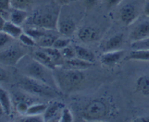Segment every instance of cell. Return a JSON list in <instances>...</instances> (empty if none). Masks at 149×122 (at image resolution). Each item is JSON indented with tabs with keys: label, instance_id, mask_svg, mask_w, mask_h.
I'll use <instances>...</instances> for the list:
<instances>
[{
	"label": "cell",
	"instance_id": "20",
	"mask_svg": "<svg viewBox=\"0 0 149 122\" xmlns=\"http://www.w3.org/2000/svg\"><path fill=\"white\" fill-rule=\"evenodd\" d=\"M137 90L142 95L148 96L149 95V76L142 75L139 77L136 81Z\"/></svg>",
	"mask_w": 149,
	"mask_h": 122
},
{
	"label": "cell",
	"instance_id": "35",
	"mask_svg": "<svg viewBox=\"0 0 149 122\" xmlns=\"http://www.w3.org/2000/svg\"><path fill=\"white\" fill-rule=\"evenodd\" d=\"M122 1H123V0H106V3H107L108 6L109 7H115V6L119 5Z\"/></svg>",
	"mask_w": 149,
	"mask_h": 122
},
{
	"label": "cell",
	"instance_id": "34",
	"mask_svg": "<svg viewBox=\"0 0 149 122\" xmlns=\"http://www.w3.org/2000/svg\"><path fill=\"white\" fill-rule=\"evenodd\" d=\"M98 0H84V4L88 8H91L97 4Z\"/></svg>",
	"mask_w": 149,
	"mask_h": 122
},
{
	"label": "cell",
	"instance_id": "2",
	"mask_svg": "<svg viewBox=\"0 0 149 122\" xmlns=\"http://www.w3.org/2000/svg\"><path fill=\"white\" fill-rule=\"evenodd\" d=\"M22 72L23 75L41 81L58 90V87L54 77L53 70L39 63L33 58L25 65Z\"/></svg>",
	"mask_w": 149,
	"mask_h": 122
},
{
	"label": "cell",
	"instance_id": "33",
	"mask_svg": "<svg viewBox=\"0 0 149 122\" xmlns=\"http://www.w3.org/2000/svg\"><path fill=\"white\" fill-rule=\"evenodd\" d=\"M1 12H8L11 7V0H0Z\"/></svg>",
	"mask_w": 149,
	"mask_h": 122
},
{
	"label": "cell",
	"instance_id": "9",
	"mask_svg": "<svg viewBox=\"0 0 149 122\" xmlns=\"http://www.w3.org/2000/svg\"><path fill=\"white\" fill-rule=\"evenodd\" d=\"M125 53H126V51L124 50L105 52L100 56V62L105 66H113L125 56Z\"/></svg>",
	"mask_w": 149,
	"mask_h": 122
},
{
	"label": "cell",
	"instance_id": "7",
	"mask_svg": "<svg viewBox=\"0 0 149 122\" xmlns=\"http://www.w3.org/2000/svg\"><path fill=\"white\" fill-rule=\"evenodd\" d=\"M139 15V10L133 3H126L119 10V18L126 25H130L135 23Z\"/></svg>",
	"mask_w": 149,
	"mask_h": 122
},
{
	"label": "cell",
	"instance_id": "11",
	"mask_svg": "<svg viewBox=\"0 0 149 122\" xmlns=\"http://www.w3.org/2000/svg\"><path fill=\"white\" fill-rule=\"evenodd\" d=\"M149 37V22H144L138 25L130 35V39L132 41H137Z\"/></svg>",
	"mask_w": 149,
	"mask_h": 122
},
{
	"label": "cell",
	"instance_id": "21",
	"mask_svg": "<svg viewBox=\"0 0 149 122\" xmlns=\"http://www.w3.org/2000/svg\"><path fill=\"white\" fill-rule=\"evenodd\" d=\"M125 60H136L149 62V50H132L125 57Z\"/></svg>",
	"mask_w": 149,
	"mask_h": 122
},
{
	"label": "cell",
	"instance_id": "1",
	"mask_svg": "<svg viewBox=\"0 0 149 122\" xmlns=\"http://www.w3.org/2000/svg\"><path fill=\"white\" fill-rule=\"evenodd\" d=\"M53 69V74L58 88L65 92H70L79 86L84 80V73L81 70L65 68Z\"/></svg>",
	"mask_w": 149,
	"mask_h": 122
},
{
	"label": "cell",
	"instance_id": "8",
	"mask_svg": "<svg viewBox=\"0 0 149 122\" xmlns=\"http://www.w3.org/2000/svg\"><path fill=\"white\" fill-rule=\"evenodd\" d=\"M64 107L63 104L58 101H53L50 104H48L47 108L43 114L45 121H59Z\"/></svg>",
	"mask_w": 149,
	"mask_h": 122
},
{
	"label": "cell",
	"instance_id": "13",
	"mask_svg": "<svg viewBox=\"0 0 149 122\" xmlns=\"http://www.w3.org/2000/svg\"><path fill=\"white\" fill-rule=\"evenodd\" d=\"M124 42L123 36L121 35H116L108 39L102 46V51L103 53L109 51L119 50L121 46Z\"/></svg>",
	"mask_w": 149,
	"mask_h": 122
},
{
	"label": "cell",
	"instance_id": "27",
	"mask_svg": "<svg viewBox=\"0 0 149 122\" xmlns=\"http://www.w3.org/2000/svg\"><path fill=\"white\" fill-rule=\"evenodd\" d=\"M61 53L62 56H63L64 59H73V58L77 57L76 56V51L74 48H72L69 46H66L64 49H61Z\"/></svg>",
	"mask_w": 149,
	"mask_h": 122
},
{
	"label": "cell",
	"instance_id": "6",
	"mask_svg": "<svg viewBox=\"0 0 149 122\" xmlns=\"http://www.w3.org/2000/svg\"><path fill=\"white\" fill-rule=\"evenodd\" d=\"M27 54V51L20 46H12L0 53V62L7 66H14Z\"/></svg>",
	"mask_w": 149,
	"mask_h": 122
},
{
	"label": "cell",
	"instance_id": "14",
	"mask_svg": "<svg viewBox=\"0 0 149 122\" xmlns=\"http://www.w3.org/2000/svg\"><path fill=\"white\" fill-rule=\"evenodd\" d=\"M93 63L82 60L79 58H73L70 59H65L64 62V67L71 69H77V70H85L91 67Z\"/></svg>",
	"mask_w": 149,
	"mask_h": 122
},
{
	"label": "cell",
	"instance_id": "38",
	"mask_svg": "<svg viewBox=\"0 0 149 122\" xmlns=\"http://www.w3.org/2000/svg\"><path fill=\"white\" fill-rule=\"evenodd\" d=\"M144 14L147 17H149V1H147L143 7Z\"/></svg>",
	"mask_w": 149,
	"mask_h": 122
},
{
	"label": "cell",
	"instance_id": "15",
	"mask_svg": "<svg viewBox=\"0 0 149 122\" xmlns=\"http://www.w3.org/2000/svg\"><path fill=\"white\" fill-rule=\"evenodd\" d=\"M33 58L39 62V63L42 64L47 67L49 68L50 69H56L57 66L52 61V58L48 55V53L45 51L44 49L39 51H36L33 53Z\"/></svg>",
	"mask_w": 149,
	"mask_h": 122
},
{
	"label": "cell",
	"instance_id": "26",
	"mask_svg": "<svg viewBox=\"0 0 149 122\" xmlns=\"http://www.w3.org/2000/svg\"><path fill=\"white\" fill-rule=\"evenodd\" d=\"M33 1V0H11V7L26 10Z\"/></svg>",
	"mask_w": 149,
	"mask_h": 122
},
{
	"label": "cell",
	"instance_id": "10",
	"mask_svg": "<svg viewBox=\"0 0 149 122\" xmlns=\"http://www.w3.org/2000/svg\"><path fill=\"white\" fill-rule=\"evenodd\" d=\"M76 29H77V25L75 22L72 19L67 18V17L61 18L60 14L57 30L61 34L66 36H71L76 31Z\"/></svg>",
	"mask_w": 149,
	"mask_h": 122
},
{
	"label": "cell",
	"instance_id": "12",
	"mask_svg": "<svg viewBox=\"0 0 149 122\" xmlns=\"http://www.w3.org/2000/svg\"><path fill=\"white\" fill-rule=\"evenodd\" d=\"M78 38L82 42L90 43L97 40L98 38V32L93 27L84 26L79 30Z\"/></svg>",
	"mask_w": 149,
	"mask_h": 122
},
{
	"label": "cell",
	"instance_id": "3",
	"mask_svg": "<svg viewBox=\"0 0 149 122\" xmlns=\"http://www.w3.org/2000/svg\"><path fill=\"white\" fill-rule=\"evenodd\" d=\"M18 85L20 88L26 92L42 98H52L59 95L57 90L41 81L36 80L26 75H23V77L19 80Z\"/></svg>",
	"mask_w": 149,
	"mask_h": 122
},
{
	"label": "cell",
	"instance_id": "16",
	"mask_svg": "<svg viewBox=\"0 0 149 122\" xmlns=\"http://www.w3.org/2000/svg\"><path fill=\"white\" fill-rule=\"evenodd\" d=\"M27 18L28 13L26 10L12 7L9 15V19L12 23H15L17 25L21 26Z\"/></svg>",
	"mask_w": 149,
	"mask_h": 122
},
{
	"label": "cell",
	"instance_id": "37",
	"mask_svg": "<svg viewBox=\"0 0 149 122\" xmlns=\"http://www.w3.org/2000/svg\"><path fill=\"white\" fill-rule=\"evenodd\" d=\"M7 79V75L6 72H4L2 68L0 69V80L4 81Z\"/></svg>",
	"mask_w": 149,
	"mask_h": 122
},
{
	"label": "cell",
	"instance_id": "18",
	"mask_svg": "<svg viewBox=\"0 0 149 122\" xmlns=\"http://www.w3.org/2000/svg\"><path fill=\"white\" fill-rule=\"evenodd\" d=\"M0 30L1 31L7 33L14 38H18L19 36L23 33V30H22L20 26L12 23L10 20H6L3 26L0 27Z\"/></svg>",
	"mask_w": 149,
	"mask_h": 122
},
{
	"label": "cell",
	"instance_id": "4",
	"mask_svg": "<svg viewBox=\"0 0 149 122\" xmlns=\"http://www.w3.org/2000/svg\"><path fill=\"white\" fill-rule=\"evenodd\" d=\"M61 12L55 8L42 9L33 14L31 22L33 26L45 30H57Z\"/></svg>",
	"mask_w": 149,
	"mask_h": 122
},
{
	"label": "cell",
	"instance_id": "24",
	"mask_svg": "<svg viewBox=\"0 0 149 122\" xmlns=\"http://www.w3.org/2000/svg\"><path fill=\"white\" fill-rule=\"evenodd\" d=\"M132 50H149V37L137 41H132L130 44Z\"/></svg>",
	"mask_w": 149,
	"mask_h": 122
},
{
	"label": "cell",
	"instance_id": "32",
	"mask_svg": "<svg viewBox=\"0 0 149 122\" xmlns=\"http://www.w3.org/2000/svg\"><path fill=\"white\" fill-rule=\"evenodd\" d=\"M21 121H33V122H39L45 121L44 120L43 115H37V116H28L26 115V117L20 120Z\"/></svg>",
	"mask_w": 149,
	"mask_h": 122
},
{
	"label": "cell",
	"instance_id": "31",
	"mask_svg": "<svg viewBox=\"0 0 149 122\" xmlns=\"http://www.w3.org/2000/svg\"><path fill=\"white\" fill-rule=\"evenodd\" d=\"M14 38H13L12 36H10V35H8L7 33H4V32L1 31L0 32V46L1 48L4 47V46H6L7 44H8L9 43L12 41L13 40Z\"/></svg>",
	"mask_w": 149,
	"mask_h": 122
},
{
	"label": "cell",
	"instance_id": "36",
	"mask_svg": "<svg viewBox=\"0 0 149 122\" xmlns=\"http://www.w3.org/2000/svg\"><path fill=\"white\" fill-rule=\"evenodd\" d=\"M76 1L77 0H56V2L60 5H67Z\"/></svg>",
	"mask_w": 149,
	"mask_h": 122
},
{
	"label": "cell",
	"instance_id": "28",
	"mask_svg": "<svg viewBox=\"0 0 149 122\" xmlns=\"http://www.w3.org/2000/svg\"><path fill=\"white\" fill-rule=\"evenodd\" d=\"M70 43H71V40L68 38H58L55 40V43H54L53 46L52 47L55 48L57 49H64L66 46H69Z\"/></svg>",
	"mask_w": 149,
	"mask_h": 122
},
{
	"label": "cell",
	"instance_id": "30",
	"mask_svg": "<svg viewBox=\"0 0 149 122\" xmlns=\"http://www.w3.org/2000/svg\"><path fill=\"white\" fill-rule=\"evenodd\" d=\"M29 106H30V105H29V104L26 102H25V101H19V102L16 104V110H17V111L19 114H21V115L25 116L26 114V113H27Z\"/></svg>",
	"mask_w": 149,
	"mask_h": 122
},
{
	"label": "cell",
	"instance_id": "19",
	"mask_svg": "<svg viewBox=\"0 0 149 122\" xmlns=\"http://www.w3.org/2000/svg\"><path fill=\"white\" fill-rule=\"evenodd\" d=\"M74 49L76 51V56L79 59L91 63H93L95 61V56L92 51L80 46H75Z\"/></svg>",
	"mask_w": 149,
	"mask_h": 122
},
{
	"label": "cell",
	"instance_id": "22",
	"mask_svg": "<svg viewBox=\"0 0 149 122\" xmlns=\"http://www.w3.org/2000/svg\"><path fill=\"white\" fill-rule=\"evenodd\" d=\"M56 36L52 34H47L45 33V35L41 36L38 39H36V42L37 46H40L41 48H50L53 46L55 40L58 38Z\"/></svg>",
	"mask_w": 149,
	"mask_h": 122
},
{
	"label": "cell",
	"instance_id": "29",
	"mask_svg": "<svg viewBox=\"0 0 149 122\" xmlns=\"http://www.w3.org/2000/svg\"><path fill=\"white\" fill-rule=\"evenodd\" d=\"M73 121H74V117H73V114H71V111L68 108L64 107L63 109L62 114H61L59 121L71 122Z\"/></svg>",
	"mask_w": 149,
	"mask_h": 122
},
{
	"label": "cell",
	"instance_id": "5",
	"mask_svg": "<svg viewBox=\"0 0 149 122\" xmlns=\"http://www.w3.org/2000/svg\"><path fill=\"white\" fill-rule=\"evenodd\" d=\"M109 107L101 100H94L89 103L82 111V117L87 121H100L109 114Z\"/></svg>",
	"mask_w": 149,
	"mask_h": 122
},
{
	"label": "cell",
	"instance_id": "25",
	"mask_svg": "<svg viewBox=\"0 0 149 122\" xmlns=\"http://www.w3.org/2000/svg\"><path fill=\"white\" fill-rule=\"evenodd\" d=\"M19 40L22 43V44L28 47H33V46H37L36 42L31 36H29L26 33L23 32L18 38Z\"/></svg>",
	"mask_w": 149,
	"mask_h": 122
},
{
	"label": "cell",
	"instance_id": "23",
	"mask_svg": "<svg viewBox=\"0 0 149 122\" xmlns=\"http://www.w3.org/2000/svg\"><path fill=\"white\" fill-rule=\"evenodd\" d=\"M48 104L45 103H36L31 105L28 109L26 115L28 116H37L43 115L47 108ZM25 115V116H26Z\"/></svg>",
	"mask_w": 149,
	"mask_h": 122
},
{
	"label": "cell",
	"instance_id": "17",
	"mask_svg": "<svg viewBox=\"0 0 149 122\" xmlns=\"http://www.w3.org/2000/svg\"><path fill=\"white\" fill-rule=\"evenodd\" d=\"M0 103H1V112H4L7 116H10L12 113V101L7 90L2 87L0 88Z\"/></svg>",
	"mask_w": 149,
	"mask_h": 122
}]
</instances>
